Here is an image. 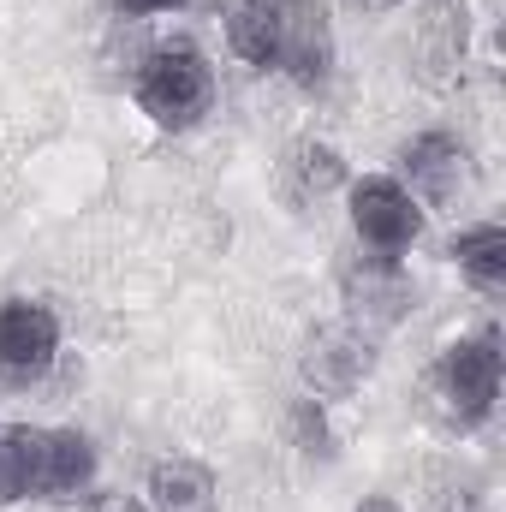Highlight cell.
I'll return each mask as SVG.
<instances>
[{
    "instance_id": "12",
    "label": "cell",
    "mask_w": 506,
    "mask_h": 512,
    "mask_svg": "<svg viewBox=\"0 0 506 512\" xmlns=\"http://www.w3.org/2000/svg\"><path fill=\"white\" fill-rule=\"evenodd\" d=\"M221 489L203 459H155L143 477V507L149 512H215Z\"/></svg>"
},
{
    "instance_id": "20",
    "label": "cell",
    "mask_w": 506,
    "mask_h": 512,
    "mask_svg": "<svg viewBox=\"0 0 506 512\" xmlns=\"http://www.w3.org/2000/svg\"><path fill=\"white\" fill-rule=\"evenodd\" d=\"M352 512H405L399 501H387V495H370V501H358Z\"/></svg>"
},
{
    "instance_id": "9",
    "label": "cell",
    "mask_w": 506,
    "mask_h": 512,
    "mask_svg": "<svg viewBox=\"0 0 506 512\" xmlns=\"http://www.w3.org/2000/svg\"><path fill=\"white\" fill-rule=\"evenodd\" d=\"M465 54H471V18H465V0H435L423 30H417V66H423V84L447 90L459 72H465Z\"/></svg>"
},
{
    "instance_id": "1",
    "label": "cell",
    "mask_w": 506,
    "mask_h": 512,
    "mask_svg": "<svg viewBox=\"0 0 506 512\" xmlns=\"http://www.w3.org/2000/svg\"><path fill=\"white\" fill-rule=\"evenodd\" d=\"M131 96H137V114L161 131H191L215 108V66L191 42H167L137 66Z\"/></svg>"
},
{
    "instance_id": "11",
    "label": "cell",
    "mask_w": 506,
    "mask_h": 512,
    "mask_svg": "<svg viewBox=\"0 0 506 512\" xmlns=\"http://www.w3.org/2000/svg\"><path fill=\"white\" fill-rule=\"evenodd\" d=\"M96 483V441L78 429H48L42 435V471H36V501H78Z\"/></svg>"
},
{
    "instance_id": "16",
    "label": "cell",
    "mask_w": 506,
    "mask_h": 512,
    "mask_svg": "<svg viewBox=\"0 0 506 512\" xmlns=\"http://www.w3.org/2000/svg\"><path fill=\"white\" fill-rule=\"evenodd\" d=\"M286 429H292V447H298L310 465H328V459H334V423H328V399H316V393L292 399V411H286Z\"/></svg>"
},
{
    "instance_id": "4",
    "label": "cell",
    "mask_w": 506,
    "mask_h": 512,
    "mask_svg": "<svg viewBox=\"0 0 506 512\" xmlns=\"http://www.w3.org/2000/svg\"><path fill=\"white\" fill-rule=\"evenodd\" d=\"M340 298H346V322L352 328H364V334H387V328H399L405 316H411V304H417V286H411V274H405V262L399 256H358L346 274H340Z\"/></svg>"
},
{
    "instance_id": "10",
    "label": "cell",
    "mask_w": 506,
    "mask_h": 512,
    "mask_svg": "<svg viewBox=\"0 0 506 512\" xmlns=\"http://www.w3.org/2000/svg\"><path fill=\"white\" fill-rule=\"evenodd\" d=\"M340 185H346V155H340L334 143H322V137H298V143L280 155V197H286V203L310 209V203L334 197Z\"/></svg>"
},
{
    "instance_id": "7",
    "label": "cell",
    "mask_w": 506,
    "mask_h": 512,
    "mask_svg": "<svg viewBox=\"0 0 506 512\" xmlns=\"http://www.w3.org/2000/svg\"><path fill=\"white\" fill-rule=\"evenodd\" d=\"M280 12V72L304 90H316L334 72V18L328 0H274Z\"/></svg>"
},
{
    "instance_id": "3",
    "label": "cell",
    "mask_w": 506,
    "mask_h": 512,
    "mask_svg": "<svg viewBox=\"0 0 506 512\" xmlns=\"http://www.w3.org/2000/svg\"><path fill=\"white\" fill-rule=\"evenodd\" d=\"M298 376H304V393L316 399H346L376 376V334L352 328V322H328L304 340L298 352Z\"/></svg>"
},
{
    "instance_id": "21",
    "label": "cell",
    "mask_w": 506,
    "mask_h": 512,
    "mask_svg": "<svg viewBox=\"0 0 506 512\" xmlns=\"http://www.w3.org/2000/svg\"><path fill=\"white\" fill-rule=\"evenodd\" d=\"M381 6H393V0H381Z\"/></svg>"
},
{
    "instance_id": "2",
    "label": "cell",
    "mask_w": 506,
    "mask_h": 512,
    "mask_svg": "<svg viewBox=\"0 0 506 512\" xmlns=\"http://www.w3.org/2000/svg\"><path fill=\"white\" fill-rule=\"evenodd\" d=\"M435 387H441V405L459 429H477L489 423L495 399H501V346L495 334H471V340H453L441 352V370H435Z\"/></svg>"
},
{
    "instance_id": "13",
    "label": "cell",
    "mask_w": 506,
    "mask_h": 512,
    "mask_svg": "<svg viewBox=\"0 0 506 512\" xmlns=\"http://www.w3.org/2000/svg\"><path fill=\"white\" fill-rule=\"evenodd\" d=\"M227 48L251 66L280 60V12L274 0H227Z\"/></svg>"
},
{
    "instance_id": "18",
    "label": "cell",
    "mask_w": 506,
    "mask_h": 512,
    "mask_svg": "<svg viewBox=\"0 0 506 512\" xmlns=\"http://www.w3.org/2000/svg\"><path fill=\"white\" fill-rule=\"evenodd\" d=\"M131 18H149V12H173V6H185V0H120Z\"/></svg>"
},
{
    "instance_id": "8",
    "label": "cell",
    "mask_w": 506,
    "mask_h": 512,
    "mask_svg": "<svg viewBox=\"0 0 506 512\" xmlns=\"http://www.w3.org/2000/svg\"><path fill=\"white\" fill-rule=\"evenodd\" d=\"M60 358V316L36 298L0 304V376L6 382H36Z\"/></svg>"
},
{
    "instance_id": "6",
    "label": "cell",
    "mask_w": 506,
    "mask_h": 512,
    "mask_svg": "<svg viewBox=\"0 0 506 512\" xmlns=\"http://www.w3.org/2000/svg\"><path fill=\"white\" fill-rule=\"evenodd\" d=\"M399 173H405V191L423 203V209H447L465 197L471 185V149L453 137V131H417L405 149H399Z\"/></svg>"
},
{
    "instance_id": "5",
    "label": "cell",
    "mask_w": 506,
    "mask_h": 512,
    "mask_svg": "<svg viewBox=\"0 0 506 512\" xmlns=\"http://www.w3.org/2000/svg\"><path fill=\"white\" fill-rule=\"evenodd\" d=\"M352 233L364 251H381V256H399L423 239V203L399 185V179H358L352 185Z\"/></svg>"
},
{
    "instance_id": "17",
    "label": "cell",
    "mask_w": 506,
    "mask_h": 512,
    "mask_svg": "<svg viewBox=\"0 0 506 512\" xmlns=\"http://www.w3.org/2000/svg\"><path fill=\"white\" fill-rule=\"evenodd\" d=\"M90 512H149V507H143V495H102V501H90Z\"/></svg>"
},
{
    "instance_id": "14",
    "label": "cell",
    "mask_w": 506,
    "mask_h": 512,
    "mask_svg": "<svg viewBox=\"0 0 506 512\" xmlns=\"http://www.w3.org/2000/svg\"><path fill=\"white\" fill-rule=\"evenodd\" d=\"M42 435H48V429H30V423H12V429H0V507L36 501Z\"/></svg>"
},
{
    "instance_id": "15",
    "label": "cell",
    "mask_w": 506,
    "mask_h": 512,
    "mask_svg": "<svg viewBox=\"0 0 506 512\" xmlns=\"http://www.w3.org/2000/svg\"><path fill=\"white\" fill-rule=\"evenodd\" d=\"M453 262H459V274H465L477 292H506V227L501 221L465 227V233L453 239Z\"/></svg>"
},
{
    "instance_id": "19",
    "label": "cell",
    "mask_w": 506,
    "mask_h": 512,
    "mask_svg": "<svg viewBox=\"0 0 506 512\" xmlns=\"http://www.w3.org/2000/svg\"><path fill=\"white\" fill-rule=\"evenodd\" d=\"M441 512H495V507H489L483 495H453V501H447Z\"/></svg>"
}]
</instances>
